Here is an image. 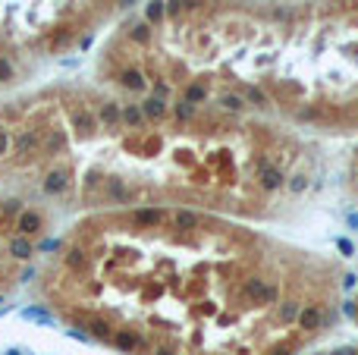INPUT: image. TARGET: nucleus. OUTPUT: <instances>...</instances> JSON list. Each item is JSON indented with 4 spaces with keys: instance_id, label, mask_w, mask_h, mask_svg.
Wrapping results in <instances>:
<instances>
[{
    "instance_id": "f257e3e1",
    "label": "nucleus",
    "mask_w": 358,
    "mask_h": 355,
    "mask_svg": "<svg viewBox=\"0 0 358 355\" xmlns=\"http://www.w3.org/2000/svg\"><path fill=\"white\" fill-rule=\"evenodd\" d=\"M35 295L119 355H302L345 317L349 267L264 223L129 208L69 223Z\"/></svg>"
},
{
    "instance_id": "f03ea898",
    "label": "nucleus",
    "mask_w": 358,
    "mask_h": 355,
    "mask_svg": "<svg viewBox=\"0 0 358 355\" xmlns=\"http://www.w3.org/2000/svg\"><path fill=\"white\" fill-rule=\"evenodd\" d=\"M339 157L264 116L47 82L0 101V192L79 214L195 208L289 227L336 186Z\"/></svg>"
},
{
    "instance_id": "7ed1b4c3",
    "label": "nucleus",
    "mask_w": 358,
    "mask_h": 355,
    "mask_svg": "<svg viewBox=\"0 0 358 355\" xmlns=\"http://www.w3.org/2000/svg\"><path fill=\"white\" fill-rule=\"evenodd\" d=\"M91 79L358 141V0H145L107 32Z\"/></svg>"
},
{
    "instance_id": "20e7f679",
    "label": "nucleus",
    "mask_w": 358,
    "mask_h": 355,
    "mask_svg": "<svg viewBox=\"0 0 358 355\" xmlns=\"http://www.w3.org/2000/svg\"><path fill=\"white\" fill-rule=\"evenodd\" d=\"M141 0H0V101L98 35L123 22Z\"/></svg>"
},
{
    "instance_id": "39448f33",
    "label": "nucleus",
    "mask_w": 358,
    "mask_h": 355,
    "mask_svg": "<svg viewBox=\"0 0 358 355\" xmlns=\"http://www.w3.org/2000/svg\"><path fill=\"white\" fill-rule=\"evenodd\" d=\"M47 236L51 211L32 201L0 192V299L35 274Z\"/></svg>"
},
{
    "instance_id": "423d86ee",
    "label": "nucleus",
    "mask_w": 358,
    "mask_h": 355,
    "mask_svg": "<svg viewBox=\"0 0 358 355\" xmlns=\"http://www.w3.org/2000/svg\"><path fill=\"white\" fill-rule=\"evenodd\" d=\"M336 189L342 201L352 211H358V141H352L349 151L339 154V170H336Z\"/></svg>"
},
{
    "instance_id": "0eeeda50",
    "label": "nucleus",
    "mask_w": 358,
    "mask_h": 355,
    "mask_svg": "<svg viewBox=\"0 0 358 355\" xmlns=\"http://www.w3.org/2000/svg\"><path fill=\"white\" fill-rule=\"evenodd\" d=\"M345 317L358 327V283L349 289V299H345Z\"/></svg>"
},
{
    "instance_id": "6e6552de",
    "label": "nucleus",
    "mask_w": 358,
    "mask_h": 355,
    "mask_svg": "<svg viewBox=\"0 0 358 355\" xmlns=\"http://www.w3.org/2000/svg\"><path fill=\"white\" fill-rule=\"evenodd\" d=\"M314 355H358V342H345V346H333V349L314 352Z\"/></svg>"
}]
</instances>
